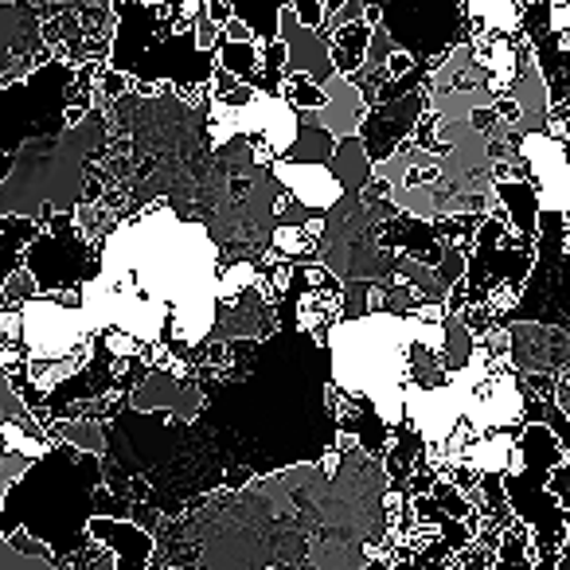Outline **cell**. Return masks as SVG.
<instances>
[{"mask_svg": "<svg viewBox=\"0 0 570 570\" xmlns=\"http://www.w3.org/2000/svg\"><path fill=\"white\" fill-rule=\"evenodd\" d=\"M79 95L71 63H40L28 82L0 90V145L17 153L28 137H56L67 129V98Z\"/></svg>", "mask_w": 570, "mask_h": 570, "instance_id": "cell-1", "label": "cell"}, {"mask_svg": "<svg viewBox=\"0 0 570 570\" xmlns=\"http://www.w3.org/2000/svg\"><path fill=\"white\" fill-rule=\"evenodd\" d=\"M269 173L309 212H328V207H336L344 199V180L325 160H274Z\"/></svg>", "mask_w": 570, "mask_h": 570, "instance_id": "cell-2", "label": "cell"}, {"mask_svg": "<svg viewBox=\"0 0 570 570\" xmlns=\"http://www.w3.org/2000/svg\"><path fill=\"white\" fill-rule=\"evenodd\" d=\"M520 153L531 165V176H535L539 207H547V212H562L567 199H570V165H567L562 145H554L551 137H543V134H531V137H523Z\"/></svg>", "mask_w": 570, "mask_h": 570, "instance_id": "cell-3", "label": "cell"}, {"mask_svg": "<svg viewBox=\"0 0 570 570\" xmlns=\"http://www.w3.org/2000/svg\"><path fill=\"white\" fill-rule=\"evenodd\" d=\"M87 535L102 539L114 554L118 570H149L153 562V531L137 528L134 520H110V515H90Z\"/></svg>", "mask_w": 570, "mask_h": 570, "instance_id": "cell-4", "label": "cell"}, {"mask_svg": "<svg viewBox=\"0 0 570 570\" xmlns=\"http://www.w3.org/2000/svg\"><path fill=\"white\" fill-rule=\"evenodd\" d=\"M375 28L367 20H352V24L336 28L333 43H328V59H333V71L341 79H356L360 67L367 63V51H372Z\"/></svg>", "mask_w": 570, "mask_h": 570, "instance_id": "cell-5", "label": "cell"}, {"mask_svg": "<svg viewBox=\"0 0 570 570\" xmlns=\"http://www.w3.org/2000/svg\"><path fill=\"white\" fill-rule=\"evenodd\" d=\"M36 223L32 215H0V289L20 274L24 266L28 243H36Z\"/></svg>", "mask_w": 570, "mask_h": 570, "instance_id": "cell-6", "label": "cell"}, {"mask_svg": "<svg viewBox=\"0 0 570 570\" xmlns=\"http://www.w3.org/2000/svg\"><path fill=\"white\" fill-rule=\"evenodd\" d=\"M294 0H230V9H235V17L246 24V32H250V40L258 43H274L282 40V12L289 9Z\"/></svg>", "mask_w": 570, "mask_h": 570, "instance_id": "cell-7", "label": "cell"}, {"mask_svg": "<svg viewBox=\"0 0 570 570\" xmlns=\"http://www.w3.org/2000/svg\"><path fill=\"white\" fill-rule=\"evenodd\" d=\"M282 98L294 106V110H313V114L328 110V90L321 87L313 75H305V71H285Z\"/></svg>", "mask_w": 570, "mask_h": 570, "instance_id": "cell-8", "label": "cell"}, {"mask_svg": "<svg viewBox=\"0 0 570 570\" xmlns=\"http://www.w3.org/2000/svg\"><path fill=\"white\" fill-rule=\"evenodd\" d=\"M289 12L297 17V24L302 28H309V32H321L325 36L328 32V12H325V0H294L289 4Z\"/></svg>", "mask_w": 570, "mask_h": 570, "instance_id": "cell-9", "label": "cell"}, {"mask_svg": "<svg viewBox=\"0 0 570 570\" xmlns=\"http://www.w3.org/2000/svg\"><path fill=\"white\" fill-rule=\"evenodd\" d=\"M12 168H17V153H0V184L9 180Z\"/></svg>", "mask_w": 570, "mask_h": 570, "instance_id": "cell-10", "label": "cell"}]
</instances>
